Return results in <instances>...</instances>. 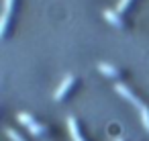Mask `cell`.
Instances as JSON below:
<instances>
[{"label": "cell", "mask_w": 149, "mask_h": 141, "mask_svg": "<svg viewBox=\"0 0 149 141\" xmlns=\"http://www.w3.org/2000/svg\"><path fill=\"white\" fill-rule=\"evenodd\" d=\"M74 80H76V78H74L72 74H68V76L63 78V82H61V84L57 86V90L53 92V98H55V100H61V98L65 96V92H68V90L72 88V84H74Z\"/></svg>", "instance_id": "obj_1"}, {"label": "cell", "mask_w": 149, "mask_h": 141, "mask_svg": "<svg viewBox=\"0 0 149 141\" xmlns=\"http://www.w3.org/2000/svg\"><path fill=\"white\" fill-rule=\"evenodd\" d=\"M114 90H116V92H118L123 98H127V100L135 102L137 106H141V100H139V98H137V96H135V94H133V92H131V90H129L125 84H114Z\"/></svg>", "instance_id": "obj_2"}, {"label": "cell", "mask_w": 149, "mask_h": 141, "mask_svg": "<svg viewBox=\"0 0 149 141\" xmlns=\"http://www.w3.org/2000/svg\"><path fill=\"white\" fill-rule=\"evenodd\" d=\"M13 2L15 0H4V13H2V23H0V33H6L8 27V19H10V10H13Z\"/></svg>", "instance_id": "obj_3"}, {"label": "cell", "mask_w": 149, "mask_h": 141, "mask_svg": "<svg viewBox=\"0 0 149 141\" xmlns=\"http://www.w3.org/2000/svg\"><path fill=\"white\" fill-rule=\"evenodd\" d=\"M102 15H104V19H108L112 25H116V27H123L125 23H123V19L118 17V13L116 10H110V8H104L102 10Z\"/></svg>", "instance_id": "obj_4"}, {"label": "cell", "mask_w": 149, "mask_h": 141, "mask_svg": "<svg viewBox=\"0 0 149 141\" xmlns=\"http://www.w3.org/2000/svg\"><path fill=\"white\" fill-rule=\"evenodd\" d=\"M98 70H100L104 76H110V78H116V76H118V70H116L114 66L106 64V61H98Z\"/></svg>", "instance_id": "obj_5"}, {"label": "cell", "mask_w": 149, "mask_h": 141, "mask_svg": "<svg viewBox=\"0 0 149 141\" xmlns=\"http://www.w3.org/2000/svg\"><path fill=\"white\" fill-rule=\"evenodd\" d=\"M68 127H70V133H72L74 141H84L82 133L78 131V123H76V119H74V117H68Z\"/></svg>", "instance_id": "obj_6"}, {"label": "cell", "mask_w": 149, "mask_h": 141, "mask_svg": "<svg viewBox=\"0 0 149 141\" xmlns=\"http://www.w3.org/2000/svg\"><path fill=\"white\" fill-rule=\"evenodd\" d=\"M17 119H19L23 125H27V127H31V125H35V123H37V121H35L29 112H19V117H17Z\"/></svg>", "instance_id": "obj_7"}, {"label": "cell", "mask_w": 149, "mask_h": 141, "mask_svg": "<svg viewBox=\"0 0 149 141\" xmlns=\"http://www.w3.org/2000/svg\"><path fill=\"white\" fill-rule=\"evenodd\" d=\"M139 110H141V121H143V127L149 131V108H147L145 104H141V106H139Z\"/></svg>", "instance_id": "obj_8"}, {"label": "cell", "mask_w": 149, "mask_h": 141, "mask_svg": "<svg viewBox=\"0 0 149 141\" xmlns=\"http://www.w3.org/2000/svg\"><path fill=\"white\" fill-rule=\"evenodd\" d=\"M4 133L10 137V141H25V139H23V137H21V135H19L15 129H10V127H6V129H4Z\"/></svg>", "instance_id": "obj_9"}, {"label": "cell", "mask_w": 149, "mask_h": 141, "mask_svg": "<svg viewBox=\"0 0 149 141\" xmlns=\"http://www.w3.org/2000/svg\"><path fill=\"white\" fill-rule=\"evenodd\" d=\"M129 2H131V0H118V4H116V13H123V10L129 6Z\"/></svg>", "instance_id": "obj_10"}, {"label": "cell", "mask_w": 149, "mask_h": 141, "mask_svg": "<svg viewBox=\"0 0 149 141\" xmlns=\"http://www.w3.org/2000/svg\"><path fill=\"white\" fill-rule=\"evenodd\" d=\"M114 141H123V137H116V139H114Z\"/></svg>", "instance_id": "obj_11"}]
</instances>
